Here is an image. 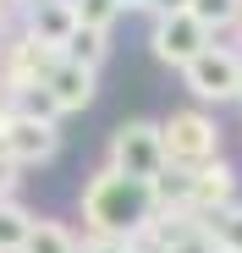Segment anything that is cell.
I'll return each mask as SVG.
<instances>
[{
	"instance_id": "obj_1",
	"label": "cell",
	"mask_w": 242,
	"mask_h": 253,
	"mask_svg": "<svg viewBox=\"0 0 242 253\" xmlns=\"http://www.w3.org/2000/svg\"><path fill=\"white\" fill-rule=\"evenodd\" d=\"M77 209H83V231L94 242H138L160 220L154 187L132 182V176H116L110 165H99V171L77 187Z\"/></svg>"
},
{
	"instance_id": "obj_2",
	"label": "cell",
	"mask_w": 242,
	"mask_h": 253,
	"mask_svg": "<svg viewBox=\"0 0 242 253\" xmlns=\"http://www.w3.org/2000/svg\"><path fill=\"white\" fill-rule=\"evenodd\" d=\"M160 138H165V165H176V171H204L226 149L220 121L204 105H182L171 116H160Z\"/></svg>"
},
{
	"instance_id": "obj_3",
	"label": "cell",
	"mask_w": 242,
	"mask_h": 253,
	"mask_svg": "<svg viewBox=\"0 0 242 253\" xmlns=\"http://www.w3.org/2000/svg\"><path fill=\"white\" fill-rule=\"evenodd\" d=\"M105 165L116 176H132V182H154L165 176V138H160V121H116L110 138H105Z\"/></svg>"
},
{
	"instance_id": "obj_4",
	"label": "cell",
	"mask_w": 242,
	"mask_h": 253,
	"mask_svg": "<svg viewBox=\"0 0 242 253\" xmlns=\"http://www.w3.org/2000/svg\"><path fill=\"white\" fill-rule=\"evenodd\" d=\"M0 154H6L17 171L50 165L61 154V121L55 116H28V110L6 105V110H0Z\"/></svg>"
},
{
	"instance_id": "obj_5",
	"label": "cell",
	"mask_w": 242,
	"mask_h": 253,
	"mask_svg": "<svg viewBox=\"0 0 242 253\" xmlns=\"http://www.w3.org/2000/svg\"><path fill=\"white\" fill-rule=\"evenodd\" d=\"M182 88L198 105H237V94H242V50L237 44H209L182 72Z\"/></svg>"
},
{
	"instance_id": "obj_6",
	"label": "cell",
	"mask_w": 242,
	"mask_h": 253,
	"mask_svg": "<svg viewBox=\"0 0 242 253\" xmlns=\"http://www.w3.org/2000/svg\"><path fill=\"white\" fill-rule=\"evenodd\" d=\"M209 44H215V33L198 22L193 11H182V17H154V28H149V55H154L160 66H171V72H187Z\"/></svg>"
},
{
	"instance_id": "obj_7",
	"label": "cell",
	"mask_w": 242,
	"mask_h": 253,
	"mask_svg": "<svg viewBox=\"0 0 242 253\" xmlns=\"http://www.w3.org/2000/svg\"><path fill=\"white\" fill-rule=\"evenodd\" d=\"M231 204H242V176H237L231 160H215L204 171H193V187H187V215L193 220H209Z\"/></svg>"
},
{
	"instance_id": "obj_8",
	"label": "cell",
	"mask_w": 242,
	"mask_h": 253,
	"mask_svg": "<svg viewBox=\"0 0 242 253\" xmlns=\"http://www.w3.org/2000/svg\"><path fill=\"white\" fill-rule=\"evenodd\" d=\"M77 0H33V6L22 11V33L39 39L44 50H66L77 39Z\"/></svg>"
},
{
	"instance_id": "obj_9",
	"label": "cell",
	"mask_w": 242,
	"mask_h": 253,
	"mask_svg": "<svg viewBox=\"0 0 242 253\" xmlns=\"http://www.w3.org/2000/svg\"><path fill=\"white\" fill-rule=\"evenodd\" d=\"M44 94H50L55 116H83V110L99 99V72H94V66H77V61L61 55V66H55L50 83H44Z\"/></svg>"
},
{
	"instance_id": "obj_10",
	"label": "cell",
	"mask_w": 242,
	"mask_h": 253,
	"mask_svg": "<svg viewBox=\"0 0 242 253\" xmlns=\"http://www.w3.org/2000/svg\"><path fill=\"white\" fill-rule=\"evenodd\" d=\"M22 253H83V237H77L66 220H55V215H39L28 242H22Z\"/></svg>"
},
{
	"instance_id": "obj_11",
	"label": "cell",
	"mask_w": 242,
	"mask_h": 253,
	"mask_svg": "<svg viewBox=\"0 0 242 253\" xmlns=\"http://www.w3.org/2000/svg\"><path fill=\"white\" fill-rule=\"evenodd\" d=\"M33 209H22L17 198H0V253H22L28 231H33Z\"/></svg>"
},
{
	"instance_id": "obj_12",
	"label": "cell",
	"mask_w": 242,
	"mask_h": 253,
	"mask_svg": "<svg viewBox=\"0 0 242 253\" xmlns=\"http://www.w3.org/2000/svg\"><path fill=\"white\" fill-rule=\"evenodd\" d=\"M66 61H77V66H105V55H110V33H94V28H77V39L61 50Z\"/></svg>"
},
{
	"instance_id": "obj_13",
	"label": "cell",
	"mask_w": 242,
	"mask_h": 253,
	"mask_svg": "<svg viewBox=\"0 0 242 253\" xmlns=\"http://www.w3.org/2000/svg\"><path fill=\"white\" fill-rule=\"evenodd\" d=\"M193 17L204 22L209 33H237V22H242V0H193Z\"/></svg>"
},
{
	"instance_id": "obj_14",
	"label": "cell",
	"mask_w": 242,
	"mask_h": 253,
	"mask_svg": "<svg viewBox=\"0 0 242 253\" xmlns=\"http://www.w3.org/2000/svg\"><path fill=\"white\" fill-rule=\"evenodd\" d=\"M204 226H209V237H215L220 253H242V204H231V209H220V215H209Z\"/></svg>"
},
{
	"instance_id": "obj_15",
	"label": "cell",
	"mask_w": 242,
	"mask_h": 253,
	"mask_svg": "<svg viewBox=\"0 0 242 253\" xmlns=\"http://www.w3.org/2000/svg\"><path fill=\"white\" fill-rule=\"evenodd\" d=\"M121 17H127V11H121V0H77V22L94 28V33H110Z\"/></svg>"
},
{
	"instance_id": "obj_16",
	"label": "cell",
	"mask_w": 242,
	"mask_h": 253,
	"mask_svg": "<svg viewBox=\"0 0 242 253\" xmlns=\"http://www.w3.org/2000/svg\"><path fill=\"white\" fill-rule=\"evenodd\" d=\"M193 11V0H149V17H182Z\"/></svg>"
},
{
	"instance_id": "obj_17",
	"label": "cell",
	"mask_w": 242,
	"mask_h": 253,
	"mask_svg": "<svg viewBox=\"0 0 242 253\" xmlns=\"http://www.w3.org/2000/svg\"><path fill=\"white\" fill-rule=\"evenodd\" d=\"M121 11H149V0H121Z\"/></svg>"
},
{
	"instance_id": "obj_18",
	"label": "cell",
	"mask_w": 242,
	"mask_h": 253,
	"mask_svg": "<svg viewBox=\"0 0 242 253\" xmlns=\"http://www.w3.org/2000/svg\"><path fill=\"white\" fill-rule=\"evenodd\" d=\"M237 105H242V94H237Z\"/></svg>"
}]
</instances>
